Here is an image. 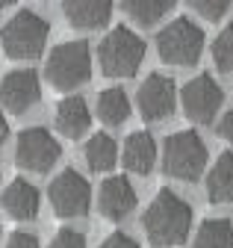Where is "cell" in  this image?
Returning <instances> with one entry per match:
<instances>
[{
  "mask_svg": "<svg viewBox=\"0 0 233 248\" xmlns=\"http://www.w3.org/2000/svg\"><path fill=\"white\" fill-rule=\"evenodd\" d=\"M53 124L65 139H80L89 133L92 127V112H89V104L83 98H65L56 104V115H53Z\"/></svg>",
  "mask_w": 233,
  "mask_h": 248,
  "instance_id": "obj_15",
  "label": "cell"
},
{
  "mask_svg": "<svg viewBox=\"0 0 233 248\" xmlns=\"http://www.w3.org/2000/svg\"><path fill=\"white\" fill-rule=\"evenodd\" d=\"M62 12L74 30H101L112 15V0H62Z\"/></svg>",
  "mask_w": 233,
  "mask_h": 248,
  "instance_id": "obj_16",
  "label": "cell"
},
{
  "mask_svg": "<svg viewBox=\"0 0 233 248\" xmlns=\"http://www.w3.org/2000/svg\"><path fill=\"white\" fill-rule=\"evenodd\" d=\"M121 163L130 174H139V177H148L157 166V142L151 133H130L124 148H121Z\"/></svg>",
  "mask_w": 233,
  "mask_h": 248,
  "instance_id": "obj_14",
  "label": "cell"
},
{
  "mask_svg": "<svg viewBox=\"0 0 233 248\" xmlns=\"http://www.w3.org/2000/svg\"><path fill=\"white\" fill-rule=\"evenodd\" d=\"M192 248H233V225L227 219H207L198 228Z\"/></svg>",
  "mask_w": 233,
  "mask_h": 248,
  "instance_id": "obj_21",
  "label": "cell"
},
{
  "mask_svg": "<svg viewBox=\"0 0 233 248\" xmlns=\"http://www.w3.org/2000/svg\"><path fill=\"white\" fill-rule=\"evenodd\" d=\"M136 104H139V115L145 121H165L174 115V107H177V86H174L171 77L154 71L139 86Z\"/></svg>",
  "mask_w": 233,
  "mask_h": 248,
  "instance_id": "obj_10",
  "label": "cell"
},
{
  "mask_svg": "<svg viewBox=\"0 0 233 248\" xmlns=\"http://www.w3.org/2000/svg\"><path fill=\"white\" fill-rule=\"evenodd\" d=\"M157 50L160 59L177 68H189L204 53V33L201 27L189 18H174L168 27L160 30L157 36Z\"/></svg>",
  "mask_w": 233,
  "mask_h": 248,
  "instance_id": "obj_6",
  "label": "cell"
},
{
  "mask_svg": "<svg viewBox=\"0 0 233 248\" xmlns=\"http://www.w3.org/2000/svg\"><path fill=\"white\" fill-rule=\"evenodd\" d=\"M207 198H210V204L233 201V154L230 151L221 154L207 174Z\"/></svg>",
  "mask_w": 233,
  "mask_h": 248,
  "instance_id": "obj_17",
  "label": "cell"
},
{
  "mask_svg": "<svg viewBox=\"0 0 233 248\" xmlns=\"http://www.w3.org/2000/svg\"><path fill=\"white\" fill-rule=\"evenodd\" d=\"M121 6H124L127 18L136 21L139 27H154L162 15L171 12L174 0H121Z\"/></svg>",
  "mask_w": 233,
  "mask_h": 248,
  "instance_id": "obj_20",
  "label": "cell"
},
{
  "mask_svg": "<svg viewBox=\"0 0 233 248\" xmlns=\"http://www.w3.org/2000/svg\"><path fill=\"white\" fill-rule=\"evenodd\" d=\"M142 59H145V42L130 27H115L112 33H106V39L98 47L101 71L112 80L133 77L142 65Z\"/></svg>",
  "mask_w": 233,
  "mask_h": 248,
  "instance_id": "obj_2",
  "label": "cell"
},
{
  "mask_svg": "<svg viewBox=\"0 0 233 248\" xmlns=\"http://www.w3.org/2000/svg\"><path fill=\"white\" fill-rule=\"evenodd\" d=\"M98 248H139V242H136L130 233H124V231H115V233H109Z\"/></svg>",
  "mask_w": 233,
  "mask_h": 248,
  "instance_id": "obj_25",
  "label": "cell"
},
{
  "mask_svg": "<svg viewBox=\"0 0 233 248\" xmlns=\"http://www.w3.org/2000/svg\"><path fill=\"white\" fill-rule=\"evenodd\" d=\"M15 0H0V9H6V6H12Z\"/></svg>",
  "mask_w": 233,
  "mask_h": 248,
  "instance_id": "obj_29",
  "label": "cell"
},
{
  "mask_svg": "<svg viewBox=\"0 0 233 248\" xmlns=\"http://www.w3.org/2000/svg\"><path fill=\"white\" fill-rule=\"evenodd\" d=\"M98 210L103 219L109 222H121L136 210V189L124 174H112L101 183L98 189Z\"/></svg>",
  "mask_w": 233,
  "mask_h": 248,
  "instance_id": "obj_12",
  "label": "cell"
},
{
  "mask_svg": "<svg viewBox=\"0 0 233 248\" xmlns=\"http://www.w3.org/2000/svg\"><path fill=\"white\" fill-rule=\"evenodd\" d=\"M0 233H3V231H0Z\"/></svg>",
  "mask_w": 233,
  "mask_h": 248,
  "instance_id": "obj_30",
  "label": "cell"
},
{
  "mask_svg": "<svg viewBox=\"0 0 233 248\" xmlns=\"http://www.w3.org/2000/svg\"><path fill=\"white\" fill-rule=\"evenodd\" d=\"M0 204H3L6 216L15 222H33L36 216H39V189L30 183V180H24V177H15L9 186H6V192L3 198H0Z\"/></svg>",
  "mask_w": 233,
  "mask_h": 248,
  "instance_id": "obj_13",
  "label": "cell"
},
{
  "mask_svg": "<svg viewBox=\"0 0 233 248\" xmlns=\"http://www.w3.org/2000/svg\"><path fill=\"white\" fill-rule=\"evenodd\" d=\"M192 207L174 189H160L142 216V231L154 248H174L189 236Z\"/></svg>",
  "mask_w": 233,
  "mask_h": 248,
  "instance_id": "obj_1",
  "label": "cell"
},
{
  "mask_svg": "<svg viewBox=\"0 0 233 248\" xmlns=\"http://www.w3.org/2000/svg\"><path fill=\"white\" fill-rule=\"evenodd\" d=\"M47 248H86V236L74 228H62V231H56L50 245Z\"/></svg>",
  "mask_w": 233,
  "mask_h": 248,
  "instance_id": "obj_24",
  "label": "cell"
},
{
  "mask_svg": "<svg viewBox=\"0 0 233 248\" xmlns=\"http://www.w3.org/2000/svg\"><path fill=\"white\" fill-rule=\"evenodd\" d=\"M207 169V145L195 130L171 133L162 145V171L174 180H198Z\"/></svg>",
  "mask_w": 233,
  "mask_h": 248,
  "instance_id": "obj_3",
  "label": "cell"
},
{
  "mask_svg": "<svg viewBox=\"0 0 233 248\" xmlns=\"http://www.w3.org/2000/svg\"><path fill=\"white\" fill-rule=\"evenodd\" d=\"M83 157H86V166H89L95 174H103L109 171L115 163H118V145H115V139L109 133H95L89 142H86L83 148Z\"/></svg>",
  "mask_w": 233,
  "mask_h": 248,
  "instance_id": "obj_18",
  "label": "cell"
},
{
  "mask_svg": "<svg viewBox=\"0 0 233 248\" xmlns=\"http://www.w3.org/2000/svg\"><path fill=\"white\" fill-rule=\"evenodd\" d=\"M39 98H42V83H39V74L33 68L9 71L3 80H0V107L15 112V115L36 107Z\"/></svg>",
  "mask_w": 233,
  "mask_h": 248,
  "instance_id": "obj_11",
  "label": "cell"
},
{
  "mask_svg": "<svg viewBox=\"0 0 233 248\" xmlns=\"http://www.w3.org/2000/svg\"><path fill=\"white\" fill-rule=\"evenodd\" d=\"M180 104H183L186 118H192L195 124H210L224 104V92L210 74H198L189 83H183Z\"/></svg>",
  "mask_w": 233,
  "mask_h": 248,
  "instance_id": "obj_9",
  "label": "cell"
},
{
  "mask_svg": "<svg viewBox=\"0 0 233 248\" xmlns=\"http://www.w3.org/2000/svg\"><path fill=\"white\" fill-rule=\"evenodd\" d=\"M6 136H9V124H6V118H3V112H0V145L6 142Z\"/></svg>",
  "mask_w": 233,
  "mask_h": 248,
  "instance_id": "obj_28",
  "label": "cell"
},
{
  "mask_svg": "<svg viewBox=\"0 0 233 248\" xmlns=\"http://www.w3.org/2000/svg\"><path fill=\"white\" fill-rule=\"evenodd\" d=\"M44 77L53 89L71 92L92 77V50L86 42H62L47 56Z\"/></svg>",
  "mask_w": 233,
  "mask_h": 248,
  "instance_id": "obj_4",
  "label": "cell"
},
{
  "mask_svg": "<svg viewBox=\"0 0 233 248\" xmlns=\"http://www.w3.org/2000/svg\"><path fill=\"white\" fill-rule=\"evenodd\" d=\"M210 53H213V62H216V68H218V71L233 74V24H227L221 33L216 36Z\"/></svg>",
  "mask_w": 233,
  "mask_h": 248,
  "instance_id": "obj_22",
  "label": "cell"
},
{
  "mask_svg": "<svg viewBox=\"0 0 233 248\" xmlns=\"http://www.w3.org/2000/svg\"><path fill=\"white\" fill-rule=\"evenodd\" d=\"M59 157H62V148H59V142L53 139L50 130H44V127L21 130L18 145H15V163L24 171L44 174V171H50L56 163H59Z\"/></svg>",
  "mask_w": 233,
  "mask_h": 248,
  "instance_id": "obj_8",
  "label": "cell"
},
{
  "mask_svg": "<svg viewBox=\"0 0 233 248\" xmlns=\"http://www.w3.org/2000/svg\"><path fill=\"white\" fill-rule=\"evenodd\" d=\"M98 118L106 124V127H121V124L130 118V98L127 92L112 86V89H103L98 95Z\"/></svg>",
  "mask_w": 233,
  "mask_h": 248,
  "instance_id": "obj_19",
  "label": "cell"
},
{
  "mask_svg": "<svg viewBox=\"0 0 233 248\" xmlns=\"http://www.w3.org/2000/svg\"><path fill=\"white\" fill-rule=\"evenodd\" d=\"M6 248H42L39 239L30 233V231H15L9 239H6Z\"/></svg>",
  "mask_w": 233,
  "mask_h": 248,
  "instance_id": "obj_26",
  "label": "cell"
},
{
  "mask_svg": "<svg viewBox=\"0 0 233 248\" xmlns=\"http://www.w3.org/2000/svg\"><path fill=\"white\" fill-rule=\"evenodd\" d=\"M216 136L224 139V142H233V109L221 115V121L216 124Z\"/></svg>",
  "mask_w": 233,
  "mask_h": 248,
  "instance_id": "obj_27",
  "label": "cell"
},
{
  "mask_svg": "<svg viewBox=\"0 0 233 248\" xmlns=\"http://www.w3.org/2000/svg\"><path fill=\"white\" fill-rule=\"evenodd\" d=\"M47 198L59 219H83L92 207V186L77 169H65L50 180Z\"/></svg>",
  "mask_w": 233,
  "mask_h": 248,
  "instance_id": "obj_7",
  "label": "cell"
},
{
  "mask_svg": "<svg viewBox=\"0 0 233 248\" xmlns=\"http://www.w3.org/2000/svg\"><path fill=\"white\" fill-rule=\"evenodd\" d=\"M189 6H192L198 15H204L207 21H218V18L233 6V0H189Z\"/></svg>",
  "mask_w": 233,
  "mask_h": 248,
  "instance_id": "obj_23",
  "label": "cell"
},
{
  "mask_svg": "<svg viewBox=\"0 0 233 248\" xmlns=\"http://www.w3.org/2000/svg\"><path fill=\"white\" fill-rule=\"evenodd\" d=\"M47 36H50V24L39 12L24 9L6 21L0 42H3L6 56L12 59H39L47 45Z\"/></svg>",
  "mask_w": 233,
  "mask_h": 248,
  "instance_id": "obj_5",
  "label": "cell"
}]
</instances>
